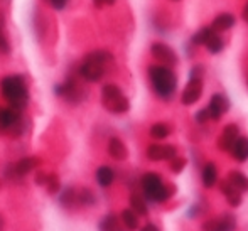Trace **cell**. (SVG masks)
<instances>
[{
  "mask_svg": "<svg viewBox=\"0 0 248 231\" xmlns=\"http://www.w3.org/2000/svg\"><path fill=\"white\" fill-rule=\"evenodd\" d=\"M0 93L9 101V107L16 110H26L29 105V88L20 75H10L0 81Z\"/></svg>",
  "mask_w": 248,
  "mask_h": 231,
  "instance_id": "obj_1",
  "label": "cell"
},
{
  "mask_svg": "<svg viewBox=\"0 0 248 231\" xmlns=\"http://www.w3.org/2000/svg\"><path fill=\"white\" fill-rule=\"evenodd\" d=\"M113 62V56L110 51L105 49H96L92 51L90 54L85 56L83 64L79 66V75L81 78H85L90 83H96L103 78L105 75V66Z\"/></svg>",
  "mask_w": 248,
  "mask_h": 231,
  "instance_id": "obj_2",
  "label": "cell"
},
{
  "mask_svg": "<svg viewBox=\"0 0 248 231\" xmlns=\"http://www.w3.org/2000/svg\"><path fill=\"white\" fill-rule=\"evenodd\" d=\"M149 78L154 92L162 100H170L177 88V78L169 66H150Z\"/></svg>",
  "mask_w": 248,
  "mask_h": 231,
  "instance_id": "obj_3",
  "label": "cell"
},
{
  "mask_svg": "<svg viewBox=\"0 0 248 231\" xmlns=\"http://www.w3.org/2000/svg\"><path fill=\"white\" fill-rule=\"evenodd\" d=\"M142 189L145 198L154 202H166L176 194V185L164 184L162 177L155 172H147L142 177Z\"/></svg>",
  "mask_w": 248,
  "mask_h": 231,
  "instance_id": "obj_4",
  "label": "cell"
},
{
  "mask_svg": "<svg viewBox=\"0 0 248 231\" xmlns=\"http://www.w3.org/2000/svg\"><path fill=\"white\" fill-rule=\"evenodd\" d=\"M24 123H22V115L20 110H16L12 107L0 108V134L10 130L14 132V135H20L24 132Z\"/></svg>",
  "mask_w": 248,
  "mask_h": 231,
  "instance_id": "obj_5",
  "label": "cell"
},
{
  "mask_svg": "<svg viewBox=\"0 0 248 231\" xmlns=\"http://www.w3.org/2000/svg\"><path fill=\"white\" fill-rule=\"evenodd\" d=\"M56 94L66 98V100L71 101V103H81L86 96L85 92H83V88L75 81V79H68V81H64L62 85L56 86Z\"/></svg>",
  "mask_w": 248,
  "mask_h": 231,
  "instance_id": "obj_6",
  "label": "cell"
},
{
  "mask_svg": "<svg viewBox=\"0 0 248 231\" xmlns=\"http://www.w3.org/2000/svg\"><path fill=\"white\" fill-rule=\"evenodd\" d=\"M150 52L152 56L164 66H176L177 64V56L172 51V47L167 46L164 43H154L150 46Z\"/></svg>",
  "mask_w": 248,
  "mask_h": 231,
  "instance_id": "obj_7",
  "label": "cell"
},
{
  "mask_svg": "<svg viewBox=\"0 0 248 231\" xmlns=\"http://www.w3.org/2000/svg\"><path fill=\"white\" fill-rule=\"evenodd\" d=\"M201 94H202V79L193 78L189 79V83H187L183 94H181V101L186 107H191V105H194L201 98Z\"/></svg>",
  "mask_w": 248,
  "mask_h": 231,
  "instance_id": "obj_8",
  "label": "cell"
},
{
  "mask_svg": "<svg viewBox=\"0 0 248 231\" xmlns=\"http://www.w3.org/2000/svg\"><path fill=\"white\" fill-rule=\"evenodd\" d=\"M208 110H209V115H211V120H219L226 111L230 110V101L225 94H213L211 100H209V105H208Z\"/></svg>",
  "mask_w": 248,
  "mask_h": 231,
  "instance_id": "obj_9",
  "label": "cell"
},
{
  "mask_svg": "<svg viewBox=\"0 0 248 231\" xmlns=\"http://www.w3.org/2000/svg\"><path fill=\"white\" fill-rule=\"evenodd\" d=\"M240 137V128L238 125L235 123H230L223 128V134L221 137L218 139V147L221 150H232L233 143L236 142V139Z\"/></svg>",
  "mask_w": 248,
  "mask_h": 231,
  "instance_id": "obj_10",
  "label": "cell"
},
{
  "mask_svg": "<svg viewBox=\"0 0 248 231\" xmlns=\"http://www.w3.org/2000/svg\"><path fill=\"white\" fill-rule=\"evenodd\" d=\"M219 191L225 194V198H226V201H228L230 206H233V208H238V206L242 204V191H240V189H236L228 179L219 181Z\"/></svg>",
  "mask_w": 248,
  "mask_h": 231,
  "instance_id": "obj_11",
  "label": "cell"
},
{
  "mask_svg": "<svg viewBox=\"0 0 248 231\" xmlns=\"http://www.w3.org/2000/svg\"><path fill=\"white\" fill-rule=\"evenodd\" d=\"M108 155L115 160H125L128 157V150L120 139L113 137L108 140Z\"/></svg>",
  "mask_w": 248,
  "mask_h": 231,
  "instance_id": "obj_12",
  "label": "cell"
},
{
  "mask_svg": "<svg viewBox=\"0 0 248 231\" xmlns=\"http://www.w3.org/2000/svg\"><path fill=\"white\" fill-rule=\"evenodd\" d=\"M232 155L235 157L238 162H245L248 160V137H238L236 142L232 147Z\"/></svg>",
  "mask_w": 248,
  "mask_h": 231,
  "instance_id": "obj_13",
  "label": "cell"
},
{
  "mask_svg": "<svg viewBox=\"0 0 248 231\" xmlns=\"http://www.w3.org/2000/svg\"><path fill=\"white\" fill-rule=\"evenodd\" d=\"M120 96H124V93L117 85H105L101 88V103H103L105 108L113 103L115 100H118Z\"/></svg>",
  "mask_w": 248,
  "mask_h": 231,
  "instance_id": "obj_14",
  "label": "cell"
},
{
  "mask_svg": "<svg viewBox=\"0 0 248 231\" xmlns=\"http://www.w3.org/2000/svg\"><path fill=\"white\" fill-rule=\"evenodd\" d=\"M201 181L204 187H213L216 183H218V170H216V166L213 162H208L201 170Z\"/></svg>",
  "mask_w": 248,
  "mask_h": 231,
  "instance_id": "obj_15",
  "label": "cell"
},
{
  "mask_svg": "<svg viewBox=\"0 0 248 231\" xmlns=\"http://www.w3.org/2000/svg\"><path fill=\"white\" fill-rule=\"evenodd\" d=\"M39 164H41V160L37 159V157H24V159H20L19 162L16 164V169H17V172H19V176L24 177L29 172H32L34 169H37Z\"/></svg>",
  "mask_w": 248,
  "mask_h": 231,
  "instance_id": "obj_16",
  "label": "cell"
},
{
  "mask_svg": "<svg viewBox=\"0 0 248 231\" xmlns=\"http://www.w3.org/2000/svg\"><path fill=\"white\" fill-rule=\"evenodd\" d=\"M233 26H235V15H233V14H219V15L215 17V20H213V29L219 31V32L232 29Z\"/></svg>",
  "mask_w": 248,
  "mask_h": 231,
  "instance_id": "obj_17",
  "label": "cell"
},
{
  "mask_svg": "<svg viewBox=\"0 0 248 231\" xmlns=\"http://www.w3.org/2000/svg\"><path fill=\"white\" fill-rule=\"evenodd\" d=\"M59 202L61 206H64L66 209H71L75 208L78 202V192H76L75 187H66L64 191L61 192V198H59Z\"/></svg>",
  "mask_w": 248,
  "mask_h": 231,
  "instance_id": "obj_18",
  "label": "cell"
},
{
  "mask_svg": "<svg viewBox=\"0 0 248 231\" xmlns=\"http://www.w3.org/2000/svg\"><path fill=\"white\" fill-rule=\"evenodd\" d=\"M96 181H98V184L101 187H108V185H111V183L115 181V172L111 167L108 166H101L98 170H96Z\"/></svg>",
  "mask_w": 248,
  "mask_h": 231,
  "instance_id": "obj_19",
  "label": "cell"
},
{
  "mask_svg": "<svg viewBox=\"0 0 248 231\" xmlns=\"http://www.w3.org/2000/svg\"><path fill=\"white\" fill-rule=\"evenodd\" d=\"M122 223L127 230L135 231L139 230V215L134 211V209H124L122 211Z\"/></svg>",
  "mask_w": 248,
  "mask_h": 231,
  "instance_id": "obj_20",
  "label": "cell"
},
{
  "mask_svg": "<svg viewBox=\"0 0 248 231\" xmlns=\"http://www.w3.org/2000/svg\"><path fill=\"white\" fill-rule=\"evenodd\" d=\"M228 181L242 192L248 191V177L243 172H240V170H232L228 174Z\"/></svg>",
  "mask_w": 248,
  "mask_h": 231,
  "instance_id": "obj_21",
  "label": "cell"
},
{
  "mask_svg": "<svg viewBox=\"0 0 248 231\" xmlns=\"http://www.w3.org/2000/svg\"><path fill=\"white\" fill-rule=\"evenodd\" d=\"M107 110L110 113H115V115H122V113H127L130 110V101H128L127 96H120L118 100H115L111 105H108Z\"/></svg>",
  "mask_w": 248,
  "mask_h": 231,
  "instance_id": "obj_22",
  "label": "cell"
},
{
  "mask_svg": "<svg viewBox=\"0 0 248 231\" xmlns=\"http://www.w3.org/2000/svg\"><path fill=\"white\" fill-rule=\"evenodd\" d=\"M100 231H124L115 215H107L100 221Z\"/></svg>",
  "mask_w": 248,
  "mask_h": 231,
  "instance_id": "obj_23",
  "label": "cell"
},
{
  "mask_svg": "<svg viewBox=\"0 0 248 231\" xmlns=\"http://www.w3.org/2000/svg\"><path fill=\"white\" fill-rule=\"evenodd\" d=\"M130 208L134 209L139 216H147V213H149L144 198H142V196H139V194H132L130 196Z\"/></svg>",
  "mask_w": 248,
  "mask_h": 231,
  "instance_id": "obj_24",
  "label": "cell"
},
{
  "mask_svg": "<svg viewBox=\"0 0 248 231\" xmlns=\"http://www.w3.org/2000/svg\"><path fill=\"white\" fill-rule=\"evenodd\" d=\"M170 135V127L167 123H155L150 127V137L155 140H164Z\"/></svg>",
  "mask_w": 248,
  "mask_h": 231,
  "instance_id": "obj_25",
  "label": "cell"
},
{
  "mask_svg": "<svg viewBox=\"0 0 248 231\" xmlns=\"http://www.w3.org/2000/svg\"><path fill=\"white\" fill-rule=\"evenodd\" d=\"M215 34V29L213 27H202L201 31H198L196 34L193 36V44H196V46H206V43H208L209 37Z\"/></svg>",
  "mask_w": 248,
  "mask_h": 231,
  "instance_id": "obj_26",
  "label": "cell"
},
{
  "mask_svg": "<svg viewBox=\"0 0 248 231\" xmlns=\"http://www.w3.org/2000/svg\"><path fill=\"white\" fill-rule=\"evenodd\" d=\"M206 47H208V51L211 52V54H218L219 51H223V47H225V43H223L221 36L215 32L208 39V43H206Z\"/></svg>",
  "mask_w": 248,
  "mask_h": 231,
  "instance_id": "obj_27",
  "label": "cell"
},
{
  "mask_svg": "<svg viewBox=\"0 0 248 231\" xmlns=\"http://www.w3.org/2000/svg\"><path fill=\"white\" fill-rule=\"evenodd\" d=\"M147 159L152 160V162L164 160V145H160V143H152V145H149L147 147Z\"/></svg>",
  "mask_w": 248,
  "mask_h": 231,
  "instance_id": "obj_28",
  "label": "cell"
},
{
  "mask_svg": "<svg viewBox=\"0 0 248 231\" xmlns=\"http://www.w3.org/2000/svg\"><path fill=\"white\" fill-rule=\"evenodd\" d=\"M78 202L81 206H92L95 204V194H93L92 189L83 187L78 191Z\"/></svg>",
  "mask_w": 248,
  "mask_h": 231,
  "instance_id": "obj_29",
  "label": "cell"
},
{
  "mask_svg": "<svg viewBox=\"0 0 248 231\" xmlns=\"http://www.w3.org/2000/svg\"><path fill=\"white\" fill-rule=\"evenodd\" d=\"M218 219H219V225H221L223 231H235L236 230V218L233 215L225 213V215L218 216Z\"/></svg>",
  "mask_w": 248,
  "mask_h": 231,
  "instance_id": "obj_30",
  "label": "cell"
},
{
  "mask_svg": "<svg viewBox=\"0 0 248 231\" xmlns=\"http://www.w3.org/2000/svg\"><path fill=\"white\" fill-rule=\"evenodd\" d=\"M61 187V181H59V176L58 174H49L47 177V183H46V189L49 194H56Z\"/></svg>",
  "mask_w": 248,
  "mask_h": 231,
  "instance_id": "obj_31",
  "label": "cell"
},
{
  "mask_svg": "<svg viewBox=\"0 0 248 231\" xmlns=\"http://www.w3.org/2000/svg\"><path fill=\"white\" fill-rule=\"evenodd\" d=\"M184 167H186V159H184V157L177 155L170 160V170H172L174 174H181L184 170Z\"/></svg>",
  "mask_w": 248,
  "mask_h": 231,
  "instance_id": "obj_32",
  "label": "cell"
},
{
  "mask_svg": "<svg viewBox=\"0 0 248 231\" xmlns=\"http://www.w3.org/2000/svg\"><path fill=\"white\" fill-rule=\"evenodd\" d=\"M201 231H223L221 225H219L218 216H216V218H213V219H208L206 223H202Z\"/></svg>",
  "mask_w": 248,
  "mask_h": 231,
  "instance_id": "obj_33",
  "label": "cell"
},
{
  "mask_svg": "<svg viewBox=\"0 0 248 231\" xmlns=\"http://www.w3.org/2000/svg\"><path fill=\"white\" fill-rule=\"evenodd\" d=\"M177 157V149L174 145H164V160H172Z\"/></svg>",
  "mask_w": 248,
  "mask_h": 231,
  "instance_id": "obj_34",
  "label": "cell"
},
{
  "mask_svg": "<svg viewBox=\"0 0 248 231\" xmlns=\"http://www.w3.org/2000/svg\"><path fill=\"white\" fill-rule=\"evenodd\" d=\"M209 118H211V115H209L208 108H202V110H199L196 113V122H198V123H206Z\"/></svg>",
  "mask_w": 248,
  "mask_h": 231,
  "instance_id": "obj_35",
  "label": "cell"
},
{
  "mask_svg": "<svg viewBox=\"0 0 248 231\" xmlns=\"http://www.w3.org/2000/svg\"><path fill=\"white\" fill-rule=\"evenodd\" d=\"M0 52L2 54H9L10 52V44L7 41V37L3 36V31H0Z\"/></svg>",
  "mask_w": 248,
  "mask_h": 231,
  "instance_id": "obj_36",
  "label": "cell"
},
{
  "mask_svg": "<svg viewBox=\"0 0 248 231\" xmlns=\"http://www.w3.org/2000/svg\"><path fill=\"white\" fill-rule=\"evenodd\" d=\"M47 177H49V174H46L44 170H37L36 177H34V183H36L37 185H46Z\"/></svg>",
  "mask_w": 248,
  "mask_h": 231,
  "instance_id": "obj_37",
  "label": "cell"
},
{
  "mask_svg": "<svg viewBox=\"0 0 248 231\" xmlns=\"http://www.w3.org/2000/svg\"><path fill=\"white\" fill-rule=\"evenodd\" d=\"M193 78H199V79L202 78V66H194V68L191 69L189 79H193Z\"/></svg>",
  "mask_w": 248,
  "mask_h": 231,
  "instance_id": "obj_38",
  "label": "cell"
},
{
  "mask_svg": "<svg viewBox=\"0 0 248 231\" xmlns=\"http://www.w3.org/2000/svg\"><path fill=\"white\" fill-rule=\"evenodd\" d=\"M69 0H51V5L54 7L56 10H62L66 5H68Z\"/></svg>",
  "mask_w": 248,
  "mask_h": 231,
  "instance_id": "obj_39",
  "label": "cell"
},
{
  "mask_svg": "<svg viewBox=\"0 0 248 231\" xmlns=\"http://www.w3.org/2000/svg\"><path fill=\"white\" fill-rule=\"evenodd\" d=\"M140 231H159V228H157L154 223H147V225H145Z\"/></svg>",
  "mask_w": 248,
  "mask_h": 231,
  "instance_id": "obj_40",
  "label": "cell"
},
{
  "mask_svg": "<svg viewBox=\"0 0 248 231\" xmlns=\"http://www.w3.org/2000/svg\"><path fill=\"white\" fill-rule=\"evenodd\" d=\"M242 15H243V20H245V22L248 24V2L245 3V7H243V14H242Z\"/></svg>",
  "mask_w": 248,
  "mask_h": 231,
  "instance_id": "obj_41",
  "label": "cell"
},
{
  "mask_svg": "<svg viewBox=\"0 0 248 231\" xmlns=\"http://www.w3.org/2000/svg\"><path fill=\"white\" fill-rule=\"evenodd\" d=\"M93 3H95L96 9H100V7L105 5V0H93Z\"/></svg>",
  "mask_w": 248,
  "mask_h": 231,
  "instance_id": "obj_42",
  "label": "cell"
},
{
  "mask_svg": "<svg viewBox=\"0 0 248 231\" xmlns=\"http://www.w3.org/2000/svg\"><path fill=\"white\" fill-rule=\"evenodd\" d=\"M0 31H3V17H2V14H0Z\"/></svg>",
  "mask_w": 248,
  "mask_h": 231,
  "instance_id": "obj_43",
  "label": "cell"
},
{
  "mask_svg": "<svg viewBox=\"0 0 248 231\" xmlns=\"http://www.w3.org/2000/svg\"><path fill=\"white\" fill-rule=\"evenodd\" d=\"M115 2H117V0H105V3H107V5H113Z\"/></svg>",
  "mask_w": 248,
  "mask_h": 231,
  "instance_id": "obj_44",
  "label": "cell"
},
{
  "mask_svg": "<svg viewBox=\"0 0 248 231\" xmlns=\"http://www.w3.org/2000/svg\"><path fill=\"white\" fill-rule=\"evenodd\" d=\"M0 189H2V183H0Z\"/></svg>",
  "mask_w": 248,
  "mask_h": 231,
  "instance_id": "obj_45",
  "label": "cell"
},
{
  "mask_svg": "<svg viewBox=\"0 0 248 231\" xmlns=\"http://www.w3.org/2000/svg\"><path fill=\"white\" fill-rule=\"evenodd\" d=\"M47 2H51V0H47Z\"/></svg>",
  "mask_w": 248,
  "mask_h": 231,
  "instance_id": "obj_46",
  "label": "cell"
}]
</instances>
